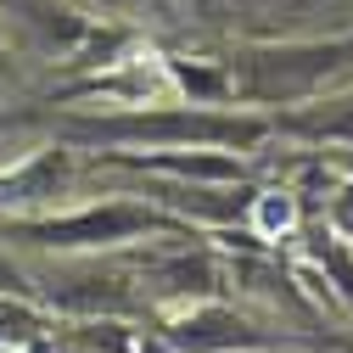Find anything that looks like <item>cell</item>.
<instances>
[{
	"label": "cell",
	"instance_id": "7",
	"mask_svg": "<svg viewBox=\"0 0 353 353\" xmlns=\"http://www.w3.org/2000/svg\"><path fill=\"white\" fill-rule=\"evenodd\" d=\"M68 180H73V163H68V152H39V157H28V163H17L12 174H0V208H34V202H51V196H62L68 191Z\"/></svg>",
	"mask_w": 353,
	"mask_h": 353
},
{
	"label": "cell",
	"instance_id": "1",
	"mask_svg": "<svg viewBox=\"0 0 353 353\" xmlns=\"http://www.w3.org/2000/svg\"><path fill=\"white\" fill-rule=\"evenodd\" d=\"M79 146H101V152H168V146H225V152H247L263 135H275L270 112H225V107H129V112H84L68 118L62 129Z\"/></svg>",
	"mask_w": 353,
	"mask_h": 353
},
{
	"label": "cell",
	"instance_id": "14",
	"mask_svg": "<svg viewBox=\"0 0 353 353\" xmlns=\"http://www.w3.org/2000/svg\"><path fill=\"white\" fill-rule=\"evenodd\" d=\"M46 353H73V347H62V342H57V347H46Z\"/></svg>",
	"mask_w": 353,
	"mask_h": 353
},
{
	"label": "cell",
	"instance_id": "6",
	"mask_svg": "<svg viewBox=\"0 0 353 353\" xmlns=\"http://www.w3.org/2000/svg\"><path fill=\"white\" fill-rule=\"evenodd\" d=\"M152 281H157V292L174 297V303H202V297H219V292H225V263H219L213 252H202V247L185 241L180 252H168V258L152 263Z\"/></svg>",
	"mask_w": 353,
	"mask_h": 353
},
{
	"label": "cell",
	"instance_id": "10",
	"mask_svg": "<svg viewBox=\"0 0 353 353\" xmlns=\"http://www.w3.org/2000/svg\"><path fill=\"white\" fill-rule=\"evenodd\" d=\"M308 263L336 286V297L353 308V241H342L336 230H320L314 241H308Z\"/></svg>",
	"mask_w": 353,
	"mask_h": 353
},
{
	"label": "cell",
	"instance_id": "9",
	"mask_svg": "<svg viewBox=\"0 0 353 353\" xmlns=\"http://www.w3.org/2000/svg\"><path fill=\"white\" fill-rule=\"evenodd\" d=\"M275 129H286V135H308V141L353 146V84H347V90H331V96H314V101H303L292 112H281Z\"/></svg>",
	"mask_w": 353,
	"mask_h": 353
},
{
	"label": "cell",
	"instance_id": "5",
	"mask_svg": "<svg viewBox=\"0 0 353 353\" xmlns=\"http://www.w3.org/2000/svg\"><path fill=\"white\" fill-rule=\"evenodd\" d=\"M0 28L46 57H68L90 39V23L62 0H0Z\"/></svg>",
	"mask_w": 353,
	"mask_h": 353
},
{
	"label": "cell",
	"instance_id": "13",
	"mask_svg": "<svg viewBox=\"0 0 353 353\" xmlns=\"http://www.w3.org/2000/svg\"><path fill=\"white\" fill-rule=\"evenodd\" d=\"M0 68H6V28H0Z\"/></svg>",
	"mask_w": 353,
	"mask_h": 353
},
{
	"label": "cell",
	"instance_id": "4",
	"mask_svg": "<svg viewBox=\"0 0 353 353\" xmlns=\"http://www.w3.org/2000/svg\"><path fill=\"white\" fill-rule=\"evenodd\" d=\"M157 336H163L174 353H320V347L353 353L347 342H308L303 331H270V325H258L252 314H241V308L219 303V297L180 303V308L163 320Z\"/></svg>",
	"mask_w": 353,
	"mask_h": 353
},
{
	"label": "cell",
	"instance_id": "8",
	"mask_svg": "<svg viewBox=\"0 0 353 353\" xmlns=\"http://www.w3.org/2000/svg\"><path fill=\"white\" fill-rule=\"evenodd\" d=\"M46 303L62 308V314H123L135 297H129L123 275H90V270H79V275L51 281Z\"/></svg>",
	"mask_w": 353,
	"mask_h": 353
},
{
	"label": "cell",
	"instance_id": "3",
	"mask_svg": "<svg viewBox=\"0 0 353 353\" xmlns=\"http://www.w3.org/2000/svg\"><path fill=\"white\" fill-rule=\"evenodd\" d=\"M141 236H191L185 219H174L157 202H129V196H107L73 213H17L0 219V241L17 247H39V252H107Z\"/></svg>",
	"mask_w": 353,
	"mask_h": 353
},
{
	"label": "cell",
	"instance_id": "11",
	"mask_svg": "<svg viewBox=\"0 0 353 353\" xmlns=\"http://www.w3.org/2000/svg\"><path fill=\"white\" fill-rule=\"evenodd\" d=\"M325 230H336L342 241H353V174L336 180V191H331V202H325Z\"/></svg>",
	"mask_w": 353,
	"mask_h": 353
},
{
	"label": "cell",
	"instance_id": "12",
	"mask_svg": "<svg viewBox=\"0 0 353 353\" xmlns=\"http://www.w3.org/2000/svg\"><path fill=\"white\" fill-rule=\"evenodd\" d=\"M0 292H6V297H28V303H39V286L28 281V270H23V263H17L6 247H0Z\"/></svg>",
	"mask_w": 353,
	"mask_h": 353
},
{
	"label": "cell",
	"instance_id": "2",
	"mask_svg": "<svg viewBox=\"0 0 353 353\" xmlns=\"http://www.w3.org/2000/svg\"><path fill=\"white\" fill-rule=\"evenodd\" d=\"M230 101L252 107H303L314 96L353 84V34L336 39H281V46H247L225 62Z\"/></svg>",
	"mask_w": 353,
	"mask_h": 353
}]
</instances>
